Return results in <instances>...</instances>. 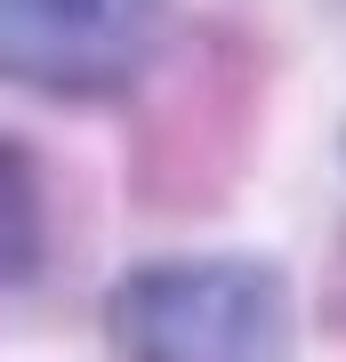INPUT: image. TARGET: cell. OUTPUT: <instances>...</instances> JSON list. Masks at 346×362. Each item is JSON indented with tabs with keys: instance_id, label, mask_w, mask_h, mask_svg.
Segmentation results:
<instances>
[{
	"instance_id": "cell-1",
	"label": "cell",
	"mask_w": 346,
	"mask_h": 362,
	"mask_svg": "<svg viewBox=\"0 0 346 362\" xmlns=\"http://www.w3.org/2000/svg\"><path fill=\"white\" fill-rule=\"evenodd\" d=\"M113 362H298V298L282 266L218 258H145L105 290Z\"/></svg>"
},
{
	"instance_id": "cell-2",
	"label": "cell",
	"mask_w": 346,
	"mask_h": 362,
	"mask_svg": "<svg viewBox=\"0 0 346 362\" xmlns=\"http://www.w3.org/2000/svg\"><path fill=\"white\" fill-rule=\"evenodd\" d=\"M169 33V0H0V89L113 105L161 73Z\"/></svg>"
},
{
	"instance_id": "cell-3",
	"label": "cell",
	"mask_w": 346,
	"mask_h": 362,
	"mask_svg": "<svg viewBox=\"0 0 346 362\" xmlns=\"http://www.w3.org/2000/svg\"><path fill=\"white\" fill-rule=\"evenodd\" d=\"M49 266V185L33 145L0 137V290H25Z\"/></svg>"
}]
</instances>
